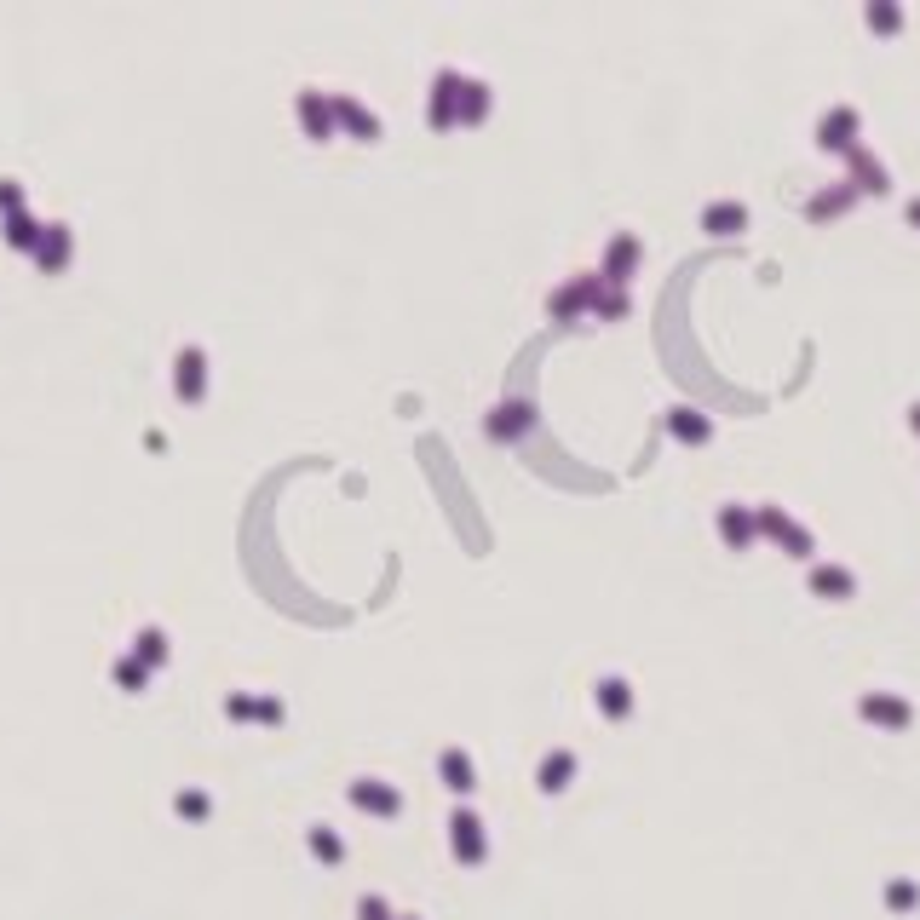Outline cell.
<instances>
[{
	"mask_svg": "<svg viewBox=\"0 0 920 920\" xmlns=\"http://www.w3.org/2000/svg\"><path fill=\"white\" fill-rule=\"evenodd\" d=\"M869 23H874V29H897L903 12H897V6H869Z\"/></svg>",
	"mask_w": 920,
	"mask_h": 920,
	"instance_id": "19",
	"label": "cell"
},
{
	"mask_svg": "<svg viewBox=\"0 0 920 920\" xmlns=\"http://www.w3.org/2000/svg\"><path fill=\"white\" fill-rule=\"evenodd\" d=\"M851 202H857V190H851V184H840V190H817V196L805 202V213H811V219H828V213H846Z\"/></svg>",
	"mask_w": 920,
	"mask_h": 920,
	"instance_id": "9",
	"label": "cell"
},
{
	"mask_svg": "<svg viewBox=\"0 0 920 920\" xmlns=\"http://www.w3.org/2000/svg\"><path fill=\"white\" fill-rule=\"evenodd\" d=\"M483 110H489V87H483V81H460V115L478 121Z\"/></svg>",
	"mask_w": 920,
	"mask_h": 920,
	"instance_id": "14",
	"label": "cell"
},
{
	"mask_svg": "<svg viewBox=\"0 0 920 920\" xmlns=\"http://www.w3.org/2000/svg\"><path fill=\"white\" fill-rule=\"evenodd\" d=\"M851 156V190H886V167H880V156L874 150H846Z\"/></svg>",
	"mask_w": 920,
	"mask_h": 920,
	"instance_id": "3",
	"label": "cell"
},
{
	"mask_svg": "<svg viewBox=\"0 0 920 920\" xmlns=\"http://www.w3.org/2000/svg\"><path fill=\"white\" fill-rule=\"evenodd\" d=\"M64 253H69V230L64 225H46L41 242H35V259H41V265H64Z\"/></svg>",
	"mask_w": 920,
	"mask_h": 920,
	"instance_id": "12",
	"label": "cell"
},
{
	"mask_svg": "<svg viewBox=\"0 0 920 920\" xmlns=\"http://www.w3.org/2000/svg\"><path fill=\"white\" fill-rule=\"evenodd\" d=\"M667 426L685 437V443H708V432H713V420H708V414H696V409H673V414H667Z\"/></svg>",
	"mask_w": 920,
	"mask_h": 920,
	"instance_id": "10",
	"label": "cell"
},
{
	"mask_svg": "<svg viewBox=\"0 0 920 920\" xmlns=\"http://www.w3.org/2000/svg\"><path fill=\"white\" fill-rule=\"evenodd\" d=\"M529 426V403H501V409L489 414V437H512Z\"/></svg>",
	"mask_w": 920,
	"mask_h": 920,
	"instance_id": "11",
	"label": "cell"
},
{
	"mask_svg": "<svg viewBox=\"0 0 920 920\" xmlns=\"http://www.w3.org/2000/svg\"><path fill=\"white\" fill-rule=\"evenodd\" d=\"M202 363H207V357L196 351V345H184V351H179V397H184V403H196V397H202V380H207Z\"/></svg>",
	"mask_w": 920,
	"mask_h": 920,
	"instance_id": "6",
	"label": "cell"
},
{
	"mask_svg": "<svg viewBox=\"0 0 920 920\" xmlns=\"http://www.w3.org/2000/svg\"><path fill=\"white\" fill-rule=\"evenodd\" d=\"M41 230L46 225H35L29 213H12V219H6V242H12V248H35V242H41Z\"/></svg>",
	"mask_w": 920,
	"mask_h": 920,
	"instance_id": "13",
	"label": "cell"
},
{
	"mask_svg": "<svg viewBox=\"0 0 920 920\" xmlns=\"http://www.w3.org/2000/svg\"><path fill=\"white\" fill-rule=\"evenodd\" d=\"M817 144H823V150H857V110H851V104H834V110L817 121Z\"/></svg>",
	"mask_w": 920,
	"mask_h": 920,
	"instance_id": "1",
	"label": "cell"
},
{
	"mask_svg": "<svg viewBox=\"0 0 920 920\" xmlns=\"http://www.w3.org/2000/svg\"><path fill=\"white\" fill-rule=\"evenodd\" d=\"M639 259V236H616L604 248V282H627V265Z\"/></svg>",
	"mask_w": 920,
	"mask_h": 920,
	"instance_id": "5",
	"label": "cell"
},
{
	"mask_svg": "<svg viewBox=\"0 0 920 920\" xmlns=\"http://www.w3.org/2000/svg\"><path fill=\"white\" fill-rule=\"evenodd\" d=\"M719 535H725L731 547L754 541V512H748V506H736V501H725V506H719Z\"/></svg>",
	"mask_w": 920,
	"mask_h": 920,
	"instance_id": "4",
	"label": "cell"
},
{
	"mask_svg": "<svg viewBox=\"0 0 920 920\" xmlns=\"http://www.w3.org/2000/svg\"><path fill=\"white\" fill-rule=\"evenodd\" d=\"M863 708L880 713V719H909V708H903L897 696H863Z\"/></svg>",
	"mask_w": 920,
	"mask_h": 920,
	"instance_id": "17",
	"label": "cell"
},
{
	"mask_svg": "<svg viewBox=\"0 0 920 920\" xmlns=\"http://www.w3.org/2000/svg\"><path fill=\"white\" fill-rule=\"evenodd\" d=\"M18 202H23V190L12 179H0V207H12V213H18Z\"/></svg>",
	"mask_w": 920,
	"mask_h": 920,
	"instance_id": "21",
	"label": "cell"
},
{
	"mask_svg": "<svg viewBox=\"0 0 920 920\" xmlns=\"http://www.w3.org/2000/svg\"><path fill=\"white\" fill-rule=\"evenodd\" d=\"M299 115H305V127H311V133H328V110H322L317 92H305V98H299Z\"/></svg>",
	"mask_w": 920,
	"mask_h": 920,
	"instance_id": "15",
	"label": "cell"
},
{
	"mask_svg": "<svg viewBox=\"0 0 920 920\" xmlns=\"http://www.w3.org/2000/svg\"><path fill=\"white\" fill-rule=\"evenodd\" d=\"M765 535H777L788 552H800V558H811V529H800L788 512H777V506H759V518H754Z\"/></svg>",
	"mask_w": 920,
	"mask_h": 920,
	"instance_id": "2",
	"label": "cell"
},
{
	"mask_svg": "<svg viewBox=\"0 0 920 920\" xmlns=\"http://www.w3.org/2000/svg\"><path fill=\"white\" fill-rule=\"evenodd\" d=\"M909 219H915V225H920V196H915V202H909Z\"/></svg>",
	"mask_w": 920,
	"mask_h": 920,
	"instance_id": "23",
	"label": "cell"
},
{
	"mask_svg": "<svg viewBox=\"0 0 920 920\" xmlns=\"http://www.w3.org/2000/svg\"><path fill=\"white\" fill-rule=\"evenodd\" d=\"M811 587H817V593H834V598H846L851 587H857V575H851L846 564H811Z\"/></svg>",
	"mask_w": 920,
	"mask_h": 920,
	"instance_id": "7",
	"label": "cell"
},
{
	"mask_svg": "<svg viewBox=\"0 0 920 920\" xmlns=\"http://www.w3.org/2000/svg\"><path fill=\"white\" fill-rule=\"evenodd\" d=\"M702 225L708 230H742L748 225V207L742 202H708L702 207Z\"/></svg>",
	"mask_w": 920,
	"mask_h": 920,
	"instance_id": "8",
	"label": "cell"
},
{
	"mask_svg": "<svg viewBox=\"0 0 920 920\" xmlns=\"http://www.w3.org/2000/svg\"><path fill=\"white\" fill-rule=\"evenodd\" d=\"M598 702H604V708H627V685H621V679H604V685H598Z\"/></svg>",
	"mask_w": 920,
	"mask_h": 920,
	"instance_id": "18",
	"label": "cell"
},
{
	"mask_svg": "<svg viewBox=\"0 0 920 920\" xmlns=\"http://www.w3.org/2000/svg\"><path fill=\"white\" fill-rule=\"evenodd\" d=\"M161 644H167V639H161L156 627H144V633H138V650H144L150 662H156V656H161Z\"/></svg>",
	"mask_w": 920,
	"mask_h": 920,
	"instance_id": "20",
	"label": "cell"
},
{
	"mask_svg": "<svg viewBox=\"0 0 920 920\" xmlns=\"http://www.w3.org/2000/svg\"><path fill=\"white\" fill-rule=\"evenodd\" d=\"M334 110L345 115V121H351V127H357V133H374V115L363 110V104H351V98H334Z\"/></svg>",
	"mask_w": 920,
	"mask_h": 920,
	"instance_id": "16",
	"label": "cell"
},
{
	"mask_svg": "<svg viewBox=\"0 0 920 920\" xmlns=\"http://www.w3.org/2000/svg\"><path fill=\"white\" fill-rule=\"evenodd\" d=\"M909 426H915V432H920V403H915V409H909Z\"/></svg>",
	"mask_w": 920,
	"mask_h": 920,
	"instance_id": "22",
	"label": "cell"
}]
</instances>
